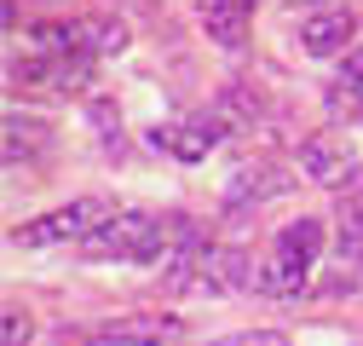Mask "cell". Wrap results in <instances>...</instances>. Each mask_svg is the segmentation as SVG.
<instances>
[{
    "label": "cell",
    "mask_w": 363,
    "mask_h": 346,
    "mask_svg": "<svg viewBox=\"0 0 363 346\" xmlns=\"http://www.w3.org/2000/svg\"><path fill=\"white\" fill-rule=\"evenodd\" d=\"M317 254H323V220H289L271 237V254L259 260V289L277 300L300 294L317 272Z\"/></svg>",
    "instance_id": "6da1fadb"
},
{
    "label": "cell",
    "mask_w": 363,
    "mask_h": 346,
    "mask_svg": "<svg viewBox=\"0 0 363 346\" xmlns=\"http://www.w3.org/2000/svg\"><path fill=\"white\" fill-rule=\"evenodd\" d=\"M162 237H167V213L116 208L110 220L86 237V254H99V260H133V266H156V260H162Z\"/></svg>",
    "instance_id": "7a4b0ae2"
},
{
    "label": "cell",
    "mask_w": 363,
    "mask_h": 346,
    "mask_svg": "<svg viewBox=\"0 0 363 346\" xmlns=\"http://www.w3.org/2000/svg\"><path fill=\"white\" fill-rule=\"evenodd\" d=\"M116 213V202L110 196H75V202H64V208H52V213H40V220H29V225H18L12 231V242L18 248H58V242H86L104 220Z\"/></svg>",
    "instance_id": "3957f363"
},
{
    "label": "cell",
    "mask_w": 363,
    "mask_h": 346,
    "mask_svg": "<svg viewBox=\"0 0 363 346\" xmlns=\"http://www.w3.org/2000/svg\"><path fill=\"white\" fill-rule=\"evenodd\" d=\"M248 283H259V272L248 266V254L242 248H231V242H208L185 272H179L167 289H196V294H237V289H248Z\"/></svg>",
    "instance_id": "277c9868"
},
{
    "label": "cell",
    "mask_w": 363,
    "mask_h": 346,
    "mask_svg": "<svg viewBox=\"0 0 363 346\" xmlns=\"http://www.w3.org/2000/svg\"><path fill=\"white\" fill-rule=\"evenodd\" d=\"M352 35H357V18H352V6L346 0H323L317 12H306L300 18V52L306 58H346L352 52Z\"/></svg>",
    "instance_id": "5b68a950"
},
{
    "label": "cell",
    "mask_w": 363,
    "mask_h": 346,
    "mask_svg": "<svg viewBox=\"0 0 363 346\" xmlns=\"http://www.w3.org/2000/svg\"><path fill=\"white\" fill-rule=\"evenodd\" d=\"M150 139L167 145L179 162H202L219 139H231V121L219 116V104H208V110H196V116H185V121H173V127H156Z\"/></svg>",
    "instance_id": "8992f818"
},
{
    "label": "cell",
    "mask_w": 363,
    "mask_h": 346,
    "mask_svg": "<svg viewBox=\"0 0 363 346\" xmlns=\"http://www.w3.org/2000/svg\"><path fill=\"white\" fill-rule=\"evenodd\" d=\"M300 167H306V179H317V185H329V191H340V185H357V156L346 150V145H335V139H306L300 145Z\"/></svg>",
    "instance_id": "52a82bcc"
},
{
    "label": "cell",
    "mask_w": 363,
    "mask_h": 346,
    "mask_svg": "<svg viewBox=\"0 0 363 346\" xmlns=\"http://www.w3.org/2000/svg\"><path fill=\"white\" fill-rule=\"evenodd\" d=\"M259 0H196L202 12V29L219 40V47H242L248 40V18H254Z\"/></svg>",
    "instance_id": "ba28073f"
},
{
    "label": "cell",
    "mask_w": 363,
    "mask_h": 346,
    "mask_svg": "<svg viewBox=\"0 0 363 346\" xmlns=\"http://www.w3.org/2000/svg\"><path fill=\"white\" fill-rule=\"evenodd\" d=\"M99 335H110V340H127V346H173L179 335H185V323H179L173 312H139V318L104 323Z\"/></svg>",
    "instance_id": "9c48e42d"
},
{
    "label": "cell",
    "mask_w": 363,
    "mask_h": 346,
    "mask_svg": "<svg viewBox=\"0 0 363 346\" xmlns=\"http://www.w3.org/2000/svg\"><path fill=\"white\" fill-rule=\"evenodd\" d=\"M294 179L289 173H277V167H237L231 179H225V208H248V202H265V196H283Z\"/></svg>",
    "instance_id": "30bf717a"
},
{
    "label": "cell",
    "mask_w": 363,
    "mask_h": 346,
    "mask_svg": "<svg viewBox=\"0 0 363 346\" xmlns=\"http://www.w3.org/2000/svg\"><path fill=\"white\" fill-rule=\"evenodd\" d=\"M335 248H340L346 266L363 260V185H357V191L340 202V213H335Z\"/></svg>",
    "instance_id": "8fae6325"
},
{
    "label": "cell",
    "mask_w": 363,
    "mask_h": 346,
    "mask_svg": "<svg viewBox=\"0 0 363 346\" xmlns=\"http://www.w3.org/2000/svg\"><path fill=\"white\" fill-rule=\"evenodd\" d=\"M40 145H47V121H35V116H6V167H18V162H29Z\"/></svg>",
    "instance_id": "7c38bea8"
},
{
    "label": "cell",
    "mask_w": 363,
    "mask_h": 346,
    "mask_svg": "<svg viewBox=\"0 0 363 346\" xmlns=\"http://www.w3.org/2000/svg\"><path fill=\"white\" fill-rule=\"evenodd\" d=\"M0 346H29V318H23L18 306L0 312Z\"/></svg>",
    "instance_id": "4fadbf2b"
},
{
    "label": "cell",
    "mask_w": 363,
    "mask_h": 346,
    "mask_svg": "<svg viewBox=\"0 0 363 346\" xmlns=\"http://www.w3.org/2000/svg\"><path fill=\"white\" fill-rule=\"evenodd\" d=\"M340 93H363V40L340 58Z\"/></svg>",
    "instance_id": "5bb4252c"
},
{
    "label": "cell",
    "mask_w": 363,
    "mask_h": 346,
    "mask_svg": "<svg viewBox=\"0 0 363 346\" xmlns=\"http://www.w3.org/2000/svg\"><path fill=\"white\" fill-rule=\"evenodd\" d=\"M237 346H289V335H277V329H254V335H237Z\"/></svg>",
    "instance_id": "9a60e30c"
},
{
    "label": "cell",
    "mask_w": 363,
    "mask_h": 346,
    "mask_svg": "<svg viewBox=\"0 0 363 346\" xmlns=\"http://www.w3.org/2000/svg\"><path fill=\"white\" fill-rule=\"evenodd\" d=\"M93 121H99L104 139H121V127H116V110H110V104H93Z\"/></svg>",
    "instance_id": "2e32d148"
},
{
    "label": "cell",
    "mask_w": 363,
    "mask_h": 346,
    "mask_svg": "<svg viewBox=\"0 0 363 346\" xmlns=\"http://www.w3.org/2000/svg\"><path fill=\"white\" fill-rule=\"evenodd\" d=\"M86 346H127V340H110V335H93V340H86Z\"/></svg>",
    "instance_id": "e0dca14e"
}]
</instances>
